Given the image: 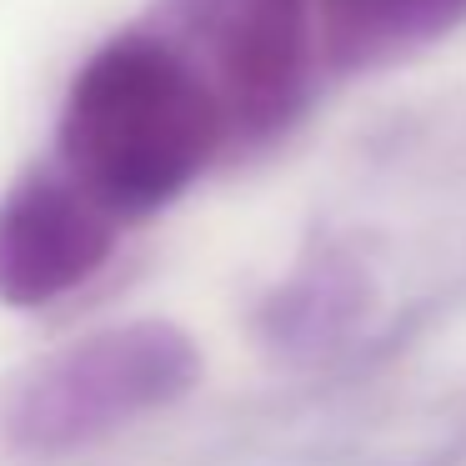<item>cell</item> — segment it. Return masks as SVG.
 I'll return each instance as SVG.
<instances>
[{
	"instance_id": "obj_1",
	"label": "cell",
	"mask_w": 466,
	"mask_h": 466,
	"mask_svg": "<svg viewBox=\"0 0 466 466\" xmlns=\"http://www.w3.org/2000/svg\"><path fill=\"white\" fill-rule=\"evenodd\" d=\"M221 136V111L191 66L151 31H126L76 71L56 141L86 196L111 216H146L201 176Z\"/></svg>"
},
{
	"instance_id": "obj_2",
	"label": "cell",
	"mask_w": 466,
	"mask_h": 466,
	"mask_svg": "<svg viewBox=\"0 0 466 466\" xmlns=\"http://www.w3.org/2000/svg\"><path fill=\"white\" fill-rule=\"evenodd\" d=\"M201 361L186 331L131 321L46 356L0 401V436L21 451L56 456L176 401Z\"/></svg>"
},
{
	"instance_id": "obj_3",
	"label": "cell",
	"mask_w": 466,
	"mask_h": 466,
	"mask_svg": "<svg viewBox=\"0 0 466 466\" xmlns=\"http://www.w3.org/2000/svg\"><path fill=\"white\" fill-rule=\"evenodd\" d=\"M141 31L191 66L226 136H266L301 106L316 56L311 0H151Z\"/></svg>"
},
{
	"instance_id": "obj_4",
	"label": "cell",
	"mask_w": 466,
	"mask_h": 466,
	"mask_svg": "<svg viewBox=\"0 0 466 466\" xmlns=\"http://www.w3.org/2000/svg\"><path fill=\"white\" fill-rule=\"evenodd\" d=\"M116 216L71 176H25L0 196V301L51 306L106 266Z\"/></svg>"
},
{
	"instance_id": "obj_5",
	"label": "cell",
	"mask_w": 466,
	"mask_h": 466,
	"mask_svg": "<svg viewBox=\"0 0 466 466\" xmlns=\"http://www.w3.org/2000/svg\"><path fill=\"white\" fill-rule=\"evenodd\" d=\"M466 21V0H311L316 56L331 66H376Z\"/></svg>"
}]
</instances>
